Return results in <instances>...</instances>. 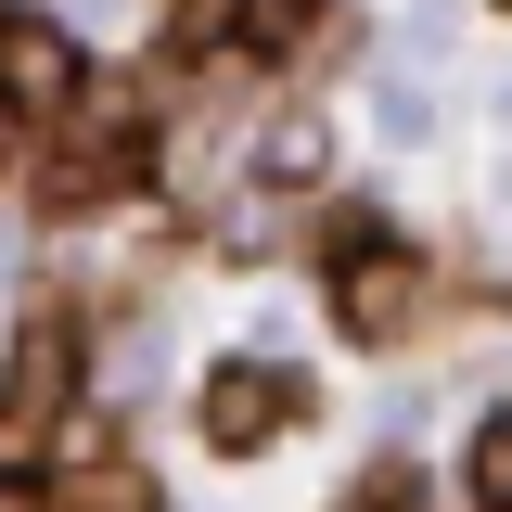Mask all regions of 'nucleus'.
<instances>
[{
    "instance_id": "6e6552de",
    "label": "nucleus",
    "mask_w": 512,
    "mask_h": 512,
    "mask_svg": "<svg viewBox=\"0 0 512 512\" xmlns=\"http://www.w3.org/2000/svg\"><path fill=\"white\" fill-rule=\"evenodd\" d=\"M320 154H333V128H320L308 103H295V116L269 128V180H320Z\"/></svg>"
},
{
    "instance_id": "7ed1b4c3",
    "label": "nucleus",
    "mask_w": 512,
    "mask_h": 512,
    "mask_svg": "<svg viewBox=\"0 0 512 512\" xmlns=\"http://www.w3.org/2000/svg\"><path fill=\"white\" fill-rule=\"evenodd\" d=\"M423 295H436V282H423V269H410L397 244L333 256V333H346V346H397V333L423 320Z\"/></svg>"
},
{
    "instance_id": "9d476101",
    "label": "nucleus",
    "mask_w": 512,
    "mask_h": 512,
    "mask_svg": "<svg viewBox=\"0 0 512 512\" xmlns=\"http://www.w3.org/2000/svg\"><path fill=\"white\" fill-rule=\"evenodd\" d=\"M0 26H13V13H0Z\"/></svg>"
},
{
    "instance_id": "1a4fd4ad",
    "label": "nucleus",
    "mask_w": 512,
    "mask_h": 512,
    "mask_svg": "<svg viewBox=\"0 0 512 512\" xmlns=\"http://www.w3.org/2000/svg\"><path fill=\"white\" fill-rule=\"evenodd\" d=\"M333 512H423V474H410V461H384V474H359Z\"/></svg>"
},
{
    "instance_id": "f257e3e1",
    "label": "nucleus",
    "mask_w": 512,
    "mask_h": 512,
    "mask_svg": "<svg viewBox=\"0 0 512 512\" xmlns=\"http://www.w3.org/2000/svg\"><path fill=\"white\" fill-rule=\"evenodd\" d=\"M64 410H77V320L39 308L13 333V372H0V474H39V448H52Z\"/></svg>"
},
{
    "instance_id": "20e7f679",
    "label": "nucleus",
    "mask_w": 512,
    "mask_h": 512,
    "mask_svg": "<svg viewBox=\"0 0 512 512\" xmlns=\"http://www.w3.org/2000/svg\"><path fill=\"white\" fill-rule=\"evenodd\" d=\"M0 90H13V103H26V116L52 128L64 103H77V90H90V52H77V39H64L52 13H13V26H0Z\"/></svg>"
},
{
    "instance_id": "423d86ee",
    "label": "nucleus",
    "mask_w": 512,
    "mask_h": 512,
    "mask_svg": "<svg viewBox=\"0 0 512 512\" xmlns=\"http://www.w3.org/2000/svg\"><path fill=\"white\" fill-rule=\"evenodd\" d=\"M52 512H154V487H141L128 461H103V436H90V461L52 474Z\"/></svg>"
},
{
    "instance_id": "39448f33",
    "label": "nucleus",
    "mask_w": 512,
    "mask_h": 512,
    "mask_svg": "<svg viewBox=\"0 0 512 512\" xmlns=\"http://www.w3.org/2000/svg\"><path fill=\"white\" fill-rule=\"evenodd\" d=\"M320 26H333V0H231V52H244V64H282V52H308Z\"/></svg>"
},
{
    "instance_id": "0eeeda50",
    "label": "nucleus",
    "mask_w": 512,
    "mask_h": 512,
    "mask_svg": "<svg viewBox=\"0 0 512 512\" xmlns=\"http://www.w3.org/2000/svg\"><path fill=\"white\" fill-rule=\"evenodd\" d=\"M461 500H474V512H512V410L474 423V448H461Z\"/></svg>"
},
{
    "instance_id": "f03ea898",
    "label": "nucleus",
    "mask_w": 512,
    "mask_h": 512,
    "mask_svg": "<svg viewBox=\"0 0 512 512\" xmlns=\"http://www.w3.org/2000/svg\"><path fill=\"white\" fill-rule=\"evenodd\" d=\"M295 410H308V384L282 372V359H218L192 423H205V448H218V461H244V448H282V436H295Z\"/></svg>"
}]
</instances>
